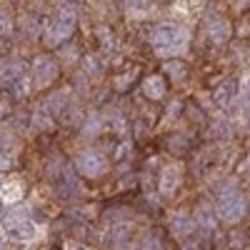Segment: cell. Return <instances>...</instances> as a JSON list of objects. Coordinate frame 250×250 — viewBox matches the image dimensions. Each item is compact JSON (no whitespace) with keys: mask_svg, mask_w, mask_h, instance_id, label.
Listing matches in <instances>:
<instances>
[{"mask_svg":"<svg viewBox=\"0 0 250 250\" xmlns=\"http://www.w3.org/2000/svg\"><path fill=\"white\" fill-rule=\"evenodd\" d=\"M240 108H243V113L245 115H250V73L243 78V83H240Z\"/></svg>","mask_w":250,"mask_h":250,"instance_id":"cell-23","label":"cell"},{"mask_svg":"<svg viewBox=\"0 0 250 250\" xmlns=\"http://www.w3.org/2000/svg\"><path fill=\"white\" fill-rule=\"evenodd\" d=\"M205 33H208V38L213 40V43H228L230 40V35H233V25H230V20L228 18H223V15H218V13H210L205 18Z\"/></svg>","mask_w":250,"mask_h":250,"instance_id":"cell-7","label":"cell"},{"mask_svg":"<svg viewBox=\"0 0 250 250\" xmlns=\"http://www.w3.org/2000/svg\"><path fill=\"white\" fill-rule=\"evenodd\" d=\"M73 165H75V170L83 178H90V180L108 173V158L103 155L100 150H95V148H85L83 153H78Z\"/></svg>","mask_w":250,"mask_h":250,"instance_id":"cell-4","label":"cell"},{"mask_svg":"<svg viewBox=\"0 0 250 250\" xmlns=\"http://www.w3.org/2000/svg\"><path fill=\"white\" fill-rule=\"evenodd\" d=\"M138 250H163V240L155 230H145L138 240Z\"/></svg>","mask_w":250,"mask_h":250,"instance_id":"cell-20","label":"cell"},{"mask_svg":"<svg viewBox=\"0 0 250 250\" xmlns=\"http://www.w3.org/2000/svg\"><path fill=\"white\" fill-rule=\"evenodd\" d=\"M68 95H70V90L68 88H62V90H58V93H53V95H48L45 100H43V105L55 115V113H60L62 108L68 105Z\"/></svg>","mask_w":250,"mask_h":250,"instance_id":"cell-17","label":"cell"},{"mask_svg":"<svg viewBox=\"0 0 250 250\" xmlns=\"http://www.w3.org/2000/svg\"><path fill=\"white\" fill-rule=\"evenodd\" d=\"M60 73V62L53 55H35L30 62V80H33V88H48L50 83H55Z\"/></svg>","mask_w":250,"mask_h":250,"instance_id":"cell-6","label":"cell"},{"mask_svg":"<svg viewBox=\"0 0 250 250\" xmlns=\"http://www.w3.org/2000/svg\"><path fill=\"white\" fill-rule=\"evenodd\" d=\"M80 110L75 108V105H68V113H65V118H62V120H65L68 125H73V123H80Z\"/></svg>","mask_w":250,"mask_h":250,"instance_id":"cell-27","label":"cell"},{"mask_svg":"<svg viewBox=\"0 0 250 250\" xmlns=\"http://www.w3.org/2000/svg\"><path fill=\"white\" fill-rule=\"evenodd\" d=\"M168 228H170V233L175 238H188V235H193L195 230V220L190 213H185V210H175L168 220Z\"/></svg>","mask_w":250,"mask_h":250,"instance_id":"cell-9","label":"cell"},{"mask_svg":"<svg viewBox=\"0 0 250 250\" xmlns=\"http://www.w3.org/2000/svg\"><path fill=\"white\" fill-rule=\"evenodd\" d=\"M60 58L65 60V62H75L78 60V48L75 45H65V48L60 50Z\"/></svg>","mask_w":250,"mask_h":250,"instance_id":"cell-26","label":"cell"},{"mask_svg":"<svg viewBox=\"0 0 250 250\" xmlns=\"http://www.w3.org/2000/svg\"><path fill=\"white\" fill-rule=\"evenodd\" d=\"M28 218H30V213H28V208H25V205H20V203L10 205L8 210H5V215L0 218V220H3V230L10 235V233L15 230V228H20Z\"/></svg>","mask_w":250,"mask_h":250,"instance_id":"cell-10","label":"cell"},{"mask_svg":"<svg viewBox=\"0 0 250 250\" xmlns=\"http://www.w3.org/2000/svg\"><path fill=\"white\" fill-rule=\"evenodd\" d=\"M83 125H85V128H83V135H85V138H93V135H98V133H100L103 118H100V115H88Z\"/></svg>","mask_w":250,"mask_h":250,"instance_id":"cell-24","label":"cell"},{"mask_svg":"<svg viewBox=\"0 0 250 250\" xmlns=\"http://www.w3.org/2000/svg\"><path fill=\"white\" fill-rule=\"evenodd\" d=\"M0 83L13 90L18 98H25L33 88V80H28L25 75V62L20 58H8L0 62Z\"/></svg>","mask_w":250,"mask_h":250,"instance_id":"cell-3","label":"cell"},{"mask_svg":"<svg viewBox=\"0 0 250 250\" xmlns=\"http://www.w3.org/2000/svg\"><path fill=\"white\" fill-rule=\"evenodd\" d=\"M180 250H200V245H198V243H185Z\"/></svg>","mask_w":250,"mask_h":250,"instance_id":"cell-32","label":"cell"},{"mask_svg":"<svg viewBox=\"0 0 250 250\" xmlns=\"http://www.w3.org/2000/svg\"><path fill=\"white\" fill-rule=\"evenodd\" d=\"M85 62H88V68H85L88 73H98V60H95V58H88Z\"/></svg>","mask_w":250,"mask_h":250,"instance_id":"cell-30","label":"cell"},{"mask_svg":"<svg viewBox=\"0 0 250 250\" xmlns=\"http://www.w3.org/2000/svg\"><path fill=\"white\" fill-rule=\"evenodd\" d=\"M235 88H233V83H225V85H218L213 98H215V105L218 108H228V105H233V100H235Z\"/></svg>","mask_w":250,"mask_h":250,"instance_id":"cell-16","label":"cell"},{"mask_svg":"<svg viewBox=\"0 0 250 250\" xmlns=\"http://www.w3.org/2000/svg\"><path fill=\"white\" fill-rule=\"evenodd\" d=\"M190 43V33L178 23H160L153 33H150V45L158 55L163 58H173V55H183Z\"/></svg>","mask_w":250,"mask_h":250,"instance_id":"cell-1","label":"cell"},{"mask_svg":"<svg viewBox=\"0 0 250 250\" xmlns=\"http://www.w3.org/2000/svg\"><path fill=\"white\" fill-rule=\"evenodd\" d=\"M23 195H25V188H23V183H20V180H8L3 185V190H0V198H3L8 205L20 203V200H23Z\"/></svg>","mask_w":250,"mask_h":250,"instance_id":"cell-15","label":"cell"},{"mask_svg":"<svg viewBox=\"0 0 250 250\" xmlns=\"http://www.w3.org/2000/svg\"><path fill=\"white\" fill-rule=\"evenodd\" d=\"M65 250H88V248L80 245V243H65Z\"/></svg>","mask_w":250,"mask_h":250,"instance_id":"cell-31","label":"cell"},{"mask_svg":"<svg viewBox=\"0 0 250 250\" xmlns=\"http://www.w3.org/2000/svg\"><path fill=\"white\" fill-rule=\"evenodd\" d=\"M13 18L5 13V10H0V38H5V35H10L13 33Z\"/></svg>","mask_w":250,"mask_h":250,"instance_id":"cell-25","label":"cell"},{"mask_svg":"<svg viewBox=\"0 0 250 250\" xmlns=\"http://www.w3.org/2000/svg\"><path fill=\"white\" fill-rule=\"evenodd\" d=\"M23 23H25V30H28V33H38V18H35V20H33V18H25Z\"/></svg>","mask_w":250,"mask_h":250,"instance_id":"cell-29","label":"cell"},{"mask_svg":"<svg viewBox=\"0 0 250 250\" xmlns=\"http://www.w3.org/2000/svg\"><path fill=\"white\" fill-rule=\"evenodd\" d=\"M143 95L148 100H160L165 95V78L163 75H148L143 80Z\"/></svg>","mask_w":250,"mask_h":250,"instance_id":"cell-13","label":"cell"},{"mask_svg":"<svg viewBox=\"0 0 250 250\" xmlns=\"http://www.w3.org/2000/svg\"><path fill=\"white\" fill-rule=\"evenodd\" d=\"M153 3V0H125V5H128L130 10H145Z\"/></svg>","mask_w":250,"mask_h":250,"instance_id":"cell-28","label":"cell"},{"mask_svg":"<svg viewBox=\"0 0 250 250\" xmlns=\"http://www.w3.org/2000/svg\"><path fill=\"white\" fill-rule=\"evenodd\" d=\"M5 210H8V208H5V200H3V198H0V218H3V215H5Z\"/></svg>","mask_w":250,"mask_h":250,"instance_id":"cell-33","label":"cell"},{"mask_svg":"<svg viewBox=\"0 0 250 250\" xmlns=\"http://www.w3.org/2000/svg\"><path fill=\"white\" fill-rule=\"evenodd\" d=\"M33 128H38V130H50L53 128V113L43 105V103H40L33 113Z\"/></svg>","mask_w":250,"mask_h":250,"instance_id":"cell-18","label":"cell"},{"mask_svg":"<svg viewBox=\"0 0 250 250\" xmlns=\"http://www.w3.org/2000/svg\"><path fill=\"white\" fill-rule=\"evenodd\" d=\"M163 70H165V75H168L170 80H175V83H183L188 78V70H185V65H183L180 60H168L163 65Z\"/></svg>","mask_w":250,"mask_h":250,"instance_id":"cell-21","label":"cell"},{"mask_svg":"<svg viewBox=\"0 0 250 250\" xmlns=\"http://www.w3.org/2000/svg\"><path fill=\"white\" fill-rule=\"evenodd\" d=\"M245 210H248V198H245L243 193H238V190H230V193L220 195L218 203H215L218 218H220L223 223H230V225L238 223V220L245 215Z\"/></svg>","mask_w":250,"mask_h":250,"instance_id":"cell-5","label":"cell"},{"mask_svg":"<svg viewBox=\"0 0 250 250\" xmlns=\"http://www.w3.org/2000/svg\"><path fill=\"white\" fill-rule=\"evenodd\" d=\"M75 23H78V10L70 3H62L55 10V18L50 20V25L45 28V43L48 45H62L65 40L75 33Z\"/></svg>","mask_w":250,"mask_h":250,"instance_id":"cell-2","label":"cell"},{"mask_svg":"<svg viewBox=\"0 0 250 250\" xmlns=\"http://www.w3.org/2000/svg\"><path fill=\"white\" fill-rule=\"evenodd\" d=\"M180 185H183V168L178 163L165 165V168L160 170V178H158V190L165 198H170V195H175V190Z\"/></svg>","mask_w":250,"mask_h":250,"instance_id":"cell-8","label":"cell"},{"mask_svg":"<svg viewBox=\"0 0 250 250\" xmlns=\"http://www.w3.org/2000/svg\"><path fill=\"white\" fill-rule=\"evenodd\" d=\"M113 250H130V225L128 223H115L110 233Z\"/></svg>","mask_w":250,"mask_h":250,"instance_id":"cell-14","label":"cell"},{"mask_svg":"<svg viewBox=\"0 0 250 250\" xmlns=\"http://www.w3.org/2000/svg\"><path fill=\"white\" fill-rule=\"evenodd\" d=\"M3 113H5V105H3V103H0V118H3Z\"/></svg>","mask_w":250,"mask_h":250,"instance_id":"cell-34","label":"cell"},{"mask_svg":"<svg viewBox=\"0 0 250 250\" xmlns=\"http://www.w3.org/2000/svg\"><path fill=\"white\" fill-rule=\"evenodd\" d=\"M0 250H3V238H0Z\"/></svg>","mask_w":250,"mask_h":250,"instance_id":"cell-35","label":"cell"},{"mask_svg":"<svg viewBox=\"0 0 250 250\" xmlns=\"http://www.w3.org/2000/svg\"><path fill=\"white\" fill-rule=\"evenodd\" d=\"M193 220H195V228L200 230H213L215 223H218V213H215V205H208V203H200L195 210H193Z\"/></svg>","mask_w":250,"mask_h":250,"instance_id":"cell-11","label":"cell"},{"mask_svg":"<svg viewBox=\"0 0 250 250\" xmlns=\"http://www.w3.org/2000/svg\"><path fill=\"white\" fill-rule=\"evenodd\" d=\"M10 238H15V240H35L38 238V225L33 223V218H28L23 225H20V228H15V230L10 233Z\"/></svg>","mask_w":250,"mask_h":250,"instance_id":"cell-19","label":"cell"},{"mask_svg":"<svg viewBox=\"0 0 250 250\" xmlns=\"http://www.w3.org/2000/svg\"><path fill=\"white\" fill-rule=\"evenodd\" d=\"M135 78H138V70H135V68H130V70H125V73L115 75L113 85H115V90H128V88L133 85V83H135Z\"/></svg>","mask_w":250,"mask_h":250,"instance_id":"cell-22","label":"cell"},{"mask_svg":"<svg viewBox=\"0 0 250 250\" xmlns=\"http://www.w3.org/2000/svg\"><path fill=\"white\" fill-rule=\"evenodd\" d=\"M18 155V145L8 133H0V170H8Z\"/></svg>","mask_w":250,"mask_h":250,"instance_id":"cell-12","label":"cell"}]
</instances>
